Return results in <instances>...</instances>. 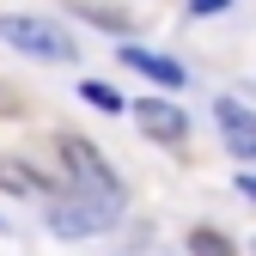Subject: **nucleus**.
Instances as JSON below:
<instances>
[{
  "label": "nucleus",
  "mask_w": 256,
  "mask_h": 256,
  "mask_svg": "<svg viewBox=\"0 0 256 256\" xmlns=\"http://www.w3.org/2000/svg\"><path fill=\"white\" fill-rule=\"evenodd\" d=\"M220 6H232V0H189V12H196V18H208V12H220Z\"/></svg>",
  "instance_id": "nucleus-10"
},
{
  "label": "nucleus",
  "mask_w": 256,
  "mask_h": 256,
  "mask_svg": "<svg viewBox=\"0 0 256 256\" xmlns=\"http://www.w3.org/2000/svg\"><path fill=\"white\" fill-rule=\"evenodd\" d=\"M0 189H12V196H43V183L30 165H18V158H0Z\"/></svg>",
  "instance_id": "nucleus-7"
},
{
  "label": "nucleus",
  "mask_w": 256,
  "mask_h": 256,
  "mask_svg": "<svg viewBox=\"0 0 256 256\" xmlns=\"http://www.w3.org/2000/svg\"><path fill=\"white\" fill-rule=\"evenodd\" d=\"M0 37H6L12 49H24V55H37V61H74V37H68V30H55L49 18L6 12V18H0Z\"/></svg>",
  "instance_id": "nucleus-2"
},
{
  "label": "nucleus",
  "mask_w": 256,
  "mask_h": 256,
  "mask_svg": "<svg viewBox=\"0 0 256 256\" xmlns=\"http://www.w3.org/2000/svg\"><path fill=\"white\" fill-rule=\"evenodd\" d=\"M134 116H140V128H146L152 140H183V134H189V116H183L177 104H165V98H140Z\"/></svg>",
  "instance_id": "nucleus-5"
},
{
  "label": "nucleus",
  "mask_w": 256,
  "mask_h": 256,
  "mask_svg": "<svg viewBox=\"0 0 256 256\" xmlns=\"http://www.w3.org/2000/svg\"><path fill=\"white\" fill-rule=\"evenodd\" d=\"M189 256H238V244L226 232H214V226H196L189 232Z\"/></svg>",
  "instance_id": "nucleus-8"
},
{
  "label": "nucleus",
  "mask_w": 256,
  "mask_h": 256,
  "mask_svg": "<svg viewBox=\"0 0 256 256\" xmlns=\"http://www.w3.org/2000/svg\"><path fill=\"white\" fill-rule=\"evenodd\" d=\"M80 98H86V104H98V110H122V98H116L110 86H98V80H86V86H80Z\"/></svg>",
  "instance_id": "nucleus-9"
},
{
  "label": "nucleus",
  "mask_w": 256,
  "mask_h": 256,
  "mask_svg": "<svg viewBox=\"0 0 256 256\" xmlns=\"http://www.w3.org/2000/svg\"><path fill=\"white\" fill-rule=\"evenodd\" d=\"M61 165H68V177L86 189V202H104L110 214L122 208V189H116V177H110V165H104V152L92 146V140L68 134V140H61Z\"/></svg>",
  "instance_id": "nucleus-1"
},
{
  "label": "nucleus",
  "mask_w": 256,
  "mask_h": 256,
  "mask_svg": "<svg viewBox=\"0 0 256 256\" xmlns=\"http://www.w3.org/2000/svg\"><path fill=\"white\" fill-rule=\"evenodd\" d=\"M122 61H128V68H134V74H146L152 86H165V92L189 86V80H183V68H177L171 55H152V49H122Z\"/></svg>",
  "instance_id": "nucleus-6"
},
{
  "label": "nucleus",
  "mask_w": 256,
  "mask_h": 256,
  "mask_svg": "<svg viewBox=\"0 0 256 256\" xmlns=\"http://www.w3.org/2000/svg\"><path fill=\"white\" fill-rule=\"evenodd\" d=\"M214 116H220V128H226V146L238 158H256V110H244L238 98H220Z\"/></svg>",
  "instance_id": "nucleus-3"
},
{
  "label": "nucleus",
  "mask_w": 256,
  "mask_h": 256,
  "mask_svg": "<svg viewBox=\"0 0 256 256\" xmlns=\"http://www.w3.org/2000/svg\"><path fill=\"white\" fill-rule=\"evenodd\" d=\"M104 220H110L104 202H55V208H49V226H55L61 238H86V232H98Z\"/></svg>",
  "instance_id": "nucleus-4"
},
{
  "label": "nucleus",
  "mask_w": 256,
  "mask_h": 256,
  "mask_svg": "<svg viewBox=\"0 0 256 256\" xmlns=\"http://www.w3.org/2000/svg\"><path fill=\"white\" fill-rule=\"evenodd\" d=\"M238 189H244V196H250V202H256V177H238Z\"/></svg>",
  "instance_id": "nucleus-11"
}]
</instances>
